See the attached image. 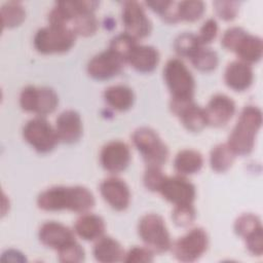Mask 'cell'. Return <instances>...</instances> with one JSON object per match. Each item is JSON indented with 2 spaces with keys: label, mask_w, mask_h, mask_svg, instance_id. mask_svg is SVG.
Instances as JSON below:
<instances>
[{
  "label": "cell",
  "mask_w": 263,
  "mask_h": 263,
  "mask_svg": "<svg viewBox=\"0 0 263 263\" xmlns=\"http://www.w3.org/2000/svg\"><path fill=\"white\" fill-rule=\"evenodd\" d=\"M203 166L202 154L194 149L180 150L174 158V168L177 175L191 176L198 173Z\"/></svg>",
  "instance_id": "d4e9b609"
},
{
  "label": "cell",
  "mask_w": 263,
  "mask_h": 263,
  "mask_svg": "<svg viewBox=\"0 0 263 263\" xmlns=\"http://www.w3.org/2000/svg\"><path fill=\"white\" fill-rule=\"evenodd\" d=\"M218 31H219V27H218L217 21L213 17L208 18L200 27L198 34H196L199 43L203 46H208L216 39L218 35Z\"/></svg>",
  "instance_id": "ab89813d"
},
{
  "label": "cell",
  "mask_w": 263,
  "mask_h": 263,
  "mask_svg": "<svg viewBox=\"0 0 263 263\" xmlns=\"http://www.w3.org/2000/svg\"><path fill=\"white\" fill-rule=\"evenodd\" d=\"M137 44L138 42L135 38H133L125 32H122L117 34L111 39L109 48L113 50L115 53H117L120 58H122L126 63V59L128 54L132 52V50Z\"/></svg>",
  "instance_id": "836d02e7"
},
{
  "label": "cell",
  "mask_w": 263,
  "mask_h": 263,
  "mask_svg": "<svg viewBox=\"0 0 263 263\" xmlns=\"http://www.w3.org/2000/svg\"><path fill=\"white\" fill-rule=\"evenodd\" d=\"M138 234L145 247L154 254H162L171 250L172 238L163 218L155 213L144 215L138 223Z\"/></svg>",
  "instance_id": "8992f818"
},
{
  "label": "cell",
  "mask_w": 263,
  "mask_h": 263,
  "mask_svg": "<svg viewBox=\"0 0 263 263\" xmlns=\"http://www.w3.org/2000/svg\"><path fill=\"white\" fill-rule=\"evenodd\" d=\"M236 155L227 143H220L215 145L210 152V166L214 172L223 174L232 167Z\"/></svg>",
  "instance_id": "484cf974"
},
{
  "label": "cell",
  "mask_w": 263,
  "mask_h": 263,
  "mask_svg": "<svg viewBox=\"0 0 263 263\" xmlns=\"http://www.w3.org/2000/svg\"><path fill=\"white\" fill-rule=\"evenodd\" d=\"M2 260H14V261H24L26 260V258L24 257V254L21 253L20 251L17 250H14V249H9L7 251H5L3 254H2V257H1Z\"/></svg>",
  "instance_id": "b9f144b4"
},
{
  "label": "cell",
  "mask_w": 263,
  "mask_h": 263,
  "mask_svg": "<svg viewBox=\"0 0 263 263\" xmlns=\"http://www.w3.org/2000/svg\"><path fill=\"white\" fill-rule=\"evenodd\" d=\"M209 235L201 227H195L172 243L173 256L180 262H194L206 252Z\"/></svg>",
  "instance_id": "30bf717a"
},
{
  "label": "cell",
  "mask_w": 263,
  "mask_h": 263,
  "mask_svg": "<svg viewBox=\"0 0 263 263\" xmlns=\"http://www.w3.org/2000/svg\"><path fill=\"white\" fill-rule=\"evenodd\" d=\"M165 175L162 173L161 167L158 166H146L143 176V183L147 190L151 192H157Z\"/></svg>",
  "instance_id": "74e56055"
},
{
  "label": "cell",
  "mask_w": 263,
  "mask_h": 263,
  "mask_svg": "<svg viewBox=\"0 0 263 263\" xmlns=\"http://www.w3.org/2000/svg\"><path fill=\"white\" fill-rule=\"evenodd\" d=\"M261 219L253 213H245L238 216L234 222L233 229L236 235L242 239L252 234L253 232L262 229Z\"/></svg>",
  "instance_id": "1f68e13d"
},
{
  "label": "cell",
  "mask_w": 263,
  "mask_h": 263,
  "mask_svg": "<svg viewBox=\"0 0 263 263\" xmlns=\"http://www.w3.org/2000/svg\"><path fill=\"white\" fill-rule=\"evenodd\" d=\"M179 22L194 23L201 18L205 11V4L199 0H185L177 5Z\"/></svg>",
  "instance_id": "f546056e"
},
{
  "label": "cell",
  "mask_w": 263,
  "mask_h": 263,
  "mask_svg": "<svg viewBox=\"0 0 263 263\" xmlns=\"http://www.w3.org/2000/svg\"><path fill=\"white\" fill-rule=\"evenodd\" d=\"M99 189L103 199L114 211L123 212L129 206L130 190L122 179L117 177L106 178L101 182Z\"/></svg>",
  "instance_id": "2e32d148"
},
{
  "label": "cell",
  "mask_w": 263,
  "mask_h": 263,
  "mask_svg": "<svg viewBox=\"0 0 263 263\" xmlns=\"http://www.w3.org/2000/svg\"><path fill=\"white\" fill-rule=\"evenodd\" d=\"M66 28L70 29L76 36L89 37L96 34L99 28V22L95 13H78L68 20Z\"/></svg>",
  "instance_id": "4316f807"
},
{
  "label": "cell",
  "mask_w": 263,
  "mask_h": 263,
  "mask_svg": "<svg viewBox=\"0 0 263 263\" xmlns=\"http://www.w3.org/2000/svg\"><path fill=\"white\" fill-rule=\"evenodd\" d=\"M163 79L170 90L173 101H194L195 79L179 58L170 59L163 68Z\"/></svg>",
  "instance_id": "277c9868"
},
{
  "label": "cell",
  "mask_w": 263,
  "mask_h": 263,
  "mask_svg": "<svg viewBox=\"0 0 263 263\" xmlns=\"http://www.w3.org/2000/svg\"><path fill=\"white\" fill-rule=\"evenodd\" d=\"M0 14L3 29H13L21 26L27 16L25 6L18 1L4 3L1 6Z\"/></svg>",
  "instance_id": "83f0119b"
},
{
  "label": "cell",
  "mask_w": 263,
  "mask_h": 263,
  "mask_svg": "<svg viewBox=\"0 0 263 263\" xmlns=\"http://www.w3.org/2000/svg\"><path fill=\"white\" fill-rule=\"evenodd\" d=\"M60 142L64 144H75L83 135V123L80 114L68 109L59 114L54 125Z\"/></svg>",
  "instance_id": "d6986e66"
},
{
  "label": "cell",
  "mask_w": 263,
  "mask_h": 263,
  "mask_svg": "<svg viewBox=\"0 0 263 263\" xmlns=\"http://www.w3.org/2000/svg\"><path fill=\"white\" fill-rule=\"evenodd\" d=\"M196 219V211L193 204L174 205L172 220L178 227H188Z\"/></svg>",
  "instance_id": "e575fe53"
},
{
  "label": "cell",
  "mask_w": 263,
  "mask_h": 263,
  "mask_svg": "<svg viewBox=\"0 0 263 263\" xmlns=\"http://www.w3.org/2000/svg\"><path fill=\"white\" fill-rule=\"evenodd\" d=\"M76 38L77 36L70 29L48 24L36 32L33 44L41 54L65 53L74 46Z\"/></svg>",
  "instance_id": "52a82bcc"
},
{
  "label": "cell",
  "mask_w": 263,
  "mask_h": 263,
  "mask_svg": "<svg viewBox=\"0 0 263 263\" xmlns=\"http://www.w3.org/2000/svg\"><path fill=\"white\" fill-rule=\"evenodd\" d=\"M93 257L102 263H115L123 261L124 249L121 243L108 235H103L96 240L92 249Z\"/></svg>",
  "instance_id": "603a6c76"
},
{
  "label": "cell",
  "mask_w": 263,
  "mask_h": 263,
  "mask_svg": "<svg viewBox=\"0 0 263 263\" xmlns=\"http://www.w3.org/2000/svg\"><path fill=\"white\" fill-rule=\"evenodd\" d=\"M261 125V109L254 105L245 106L227 140V145L236 156H246L252 153Z\"/></svg>",
  "instance_id": "7a4b0ae2"
},
{
  "label": "cell",
  "mask_w": 263,
  "mask_h": 263,
  "mask_svg": "<svg viewBox=\"0 0 263 263\" xmlns=\"http://www.w3.org/2000/svg\"><path fill=\"white\" fill-rule=\"evenodd\" d=\"M200 46L196 34L190 32H184L174 40V49L180 58L190 59Z\"/></svg>",
  "instance_id": "4dcf8cb0"
},
{
  "label": "cell",
  "mask_w": 263,
  "mask_h": 263,
  "mask_svg": "<svg viewBox=\"0 0 263 263\" xmlns=\"http://www.w3.org/2000/svg\"><path fill=\"white\" fill-rule=\"evenodd\" d=\"M153 261H154V253L147 247L135 246L130 248L124 254V257H123V262H126V263H133V262L150 263Z\"/></svg>",
  "instance_id": "f35d334b"
},
{
  "label": "cell",
  "mask_w": 263,
  "mask_h": 263,
  "mask_svg": "<svg viewBox=\"0 0 263 263\" xmlns=\"http://www.w3.org/2000/svg\"><path fill=\"white\" fill-rule=\"evenodd\" d=\"M36 203L45 212L71 211L83 214L95 206L96 199L92 192L84 186H53L42 191L37 196Z\"/></svg>",
  "instance_id": "6da1fadb"
},
{
  "label": "cell",
  "mask_w": 263,
  "mask_h": 263,
  "mask_svg": "<svg viewBox=\"0 0 263 263\" xmlns=\"http://www.w3.org/2000/svg\"><path fill=\"white\" fill-rule=\"evenodd\" d=\"M160 61V54L156 47L152 45L137 44L126 59L133 69L139 73L147 74L153 72Z\"/></svg>",
  "instance_id": "44dd1931"
},
{
  "label": "cell",
  "mask_w": 263,
  "mask_h": 263,
  "mask_svg": "<svg viewBox=\"0 0 263 263\" xmlns=\"http://www.w3.org/2000/svg\"><path fill=\"white\" fill-rule=\"evenodd\" d=\"M57 255L58 260L63 263H79L85 259L84 249L77 240L58 251Z\"/></svg>",
  "instance_id": "d590c367"
},
{
  "label": "cell",
  "mask_w": 263,
  "mask_h": 263,
  "mask_svg": "<svg viewBox=\"0 0 263 263\" xmlns=\"http://www.w3.org/2000/svg\"><path fill=\"white\" fill-rule=\"evenodd\" d=\"M235 111L236 105L230 97L224 93L214 95L204 108L208 125L213 127L225 126L232 119Z\"/></svg>",
  "instance_id": "ac0fdd59"
},
{
  "label": "cell",
  "mask_w": 263,
  "mask_h": 263,
  "mask_svg": "<svg viewBox=\"0 0 263 263\" xmlns=\"http://www.w3.org/2000/svg\"><path fill=\"white\" fill-rule=\"evenodd\" d=\"M189 60L196 70L203 73L214 71L219 64V57L217 51L209 46L203 45H201Z\"/></svg>",
  "instance_id": "f1b7e54d"
},
{
  "label": "cell",
  "mask_w": 263,
  "mask_h": 263,
  "mask_svg": "<svg viewBox=\"0 0 263 263\" xmlns=\"http://www.w3.org/2000/svg\"><path fill=\"white\" fill-rule=\"evenodd\" d=\"M225 84L234 91H245L254 82V71L252 65L239 60L230 62L224 71Z\"/></svg>",
  "instance_id": "ffe728a7"
},
{
  "label": "cell",
  "mask_w": 263,
  "mask_h": 263,
  "mask_svg": "<svg viewBox=\"0 0 263 263\" xmlns=\"http://www.w3.org/2000/svg\"><path fill=\"white\" fill-rule=\"evenodd\" d=\"M247 250L253 256L260 257L263 254V228L243 238Z\"/></svg>",
  "instance_id": "60d3db41"
},
{
  "label": "cell",
  "mask_w": 263,
  "mask_h": 263,
  "mask_svg": "<svg viewBox=\"0 0 263 263\" xmlns=\"http://www.w3.org/2000/svg\"><path fill=\"white\" fill-rule=\"evenodd\" d=\"M132 160L129 146L120 140H113L105 144L100 152V163L102 167L112 174L117 175L125 171Z\"/></svg>",
  "instance_id": "5bb4252c"
},
{
  "label": "cell",
  "mask_w": 263,
  "mask_h": 263,
  "mask_svg": "<svg viewBox=\"0 0 263 263\" xmlns=\"http://www.w3.org/2000/svg\"><path fill=\"white\" fill-rule=\"evenodd\" d=\"M38 238L43 246L58 252L74 242L76 240V234L74 230L63 223L47 221L40 226Z\"/></svg>",
  "instance_id": "e0dca14e"
},
{
  "label": "cell",
  "mask_w": 263,
  "mask_h": 263,
  "mask_svg": "<svg viewBox=\"0 0 263 263\" xmlns=\"http://www.w3.org/2000/svg\"><path fill=\"white\" fill-rule=\"evenodd\" d=\"M121 21L124 32L137 41L148 37L152 31V23L145 8L137 1H124L121 9Z\"/></svg>",
  "instance_id": "8fae6325"
},
{
  "label": "cell",
  "mask_w": 263,
  "mask_h": 263,
  "mask_svg": "<svg viewBox=\"0 0 263 263\" xmlns=\"http://www.w3.org/2000/svg\"><path fill=\"white\" fill-rule=\"evenodd\" d=\"M73 230L81 239L86 241H96L104 235L106 224L101 216L87 212L81 214V216L75 221Z\"/></svg>",
  "instance_id": "7402d4cb"
},
{
  "label": "cell",
  "mask_w": 263,
  "mask_h": 263,
  "mask_svg": "<svg viewBox=\"0 0 263 263\" xmlns=\"http://www.w3.org/2000/svg\"><path fill=\"white\" fill-rule=\"evenodd\" d=\"M221 45L226 50L234 52L239 61L249 65L256 64L262 59V39L250 34L241 27L228 28L221 38Z\"/></svg>",
  "instance_id": "3957f363"
},
{
  "label": "cell",
  "mask_w": 263,
  "mask_h": 263,
  "mask_svg": "<svg viewBox=\"0 0 263 263\" xmlns=\"http://www.w3.org/2000/svg\"><path fill=\"white\" fill-rule=\"evenodd\" d=\"M24 140L38 153L51 152L60 143L55 128L45 117L35 116L28 120L22 130Z\"/></svg>",
  "instance_id": "9c48e42d"
},
{
  "label": "cell",
  "mask_w": 263,
  "mask_h": 263,
  "mask_svg": "<svg viewBox=\"0 0 263 263\" xmlns=\"http://www.w3.org/2000/svg\"><path fill=\"white\" fill-rule=\"evenodd\" d=\"M132 141L146 166L162 167L167 161L168 148L153 128L148 126L138 127L132 135Z\"/></svg>",
  "instance_id": "5b68a950"
},
{
  "label": "cell",
  "mask_w": 263,
  "mask_h": 263,
  "mask_svg": "<svg viewBox=\"0 0 263 263\" xmlns=\"http://www.w3.org/2000/svg\"><path fill=\"white\" fill-rule=\"evenodd\" d=\"M103 97L106 104L118 112H125L129 110L134 106L136 100L134 90L124 84L108 86L104 90Z\"/></svg>",
  "instance_id": "cb8c5ba5"
},
{
  "label": "cell",
  "mask_w": 263,
  "mask_h": 263,
  "mask_svg": "<svg viewBox=\"0 0 263 263\" xmlns=\"http://www.w3.org/2000/svg\"><path fill=\"white\" fill-rule=\"evenodd\" d=\"M166 201L174 205L193 204L196 198V188L186 177L165 176L158 191Z\"/></svg>",
  "instance_id": "7c38bea8"
},
{
  "label": "cell",
  "mask_w": 263,
  "mask_h": 263,
  "mask_svg": "<svg viewBox=\"0 0 263 263\" xmlns=\"http://www.w3.org/2000/svg\"><path fill=\"white\" fill-rule=\"evenodd\" d=\"M145 4L155 13H157L165 23L176 24L179 22L177 5L178 2L168 0L147 1Z\"/></svg>",
  "instance_id": "d6a6232c"
},
{
  "label": "cell",
  "mask_w": 263,
  "mask_h": 263,
  "mask_svg": "<svg viewBox=\"0 0 263 263\" xmlns=\"http://www.w3.org/2000/svg\"><path fill=\"white\" fill-rule=\"evenodd\" d=\"M171 111L180 119L183 126L191 133H199L208 126L204 108L198 106L194 101L170 102Z\"/></svg>",
  "instance_id": "9a60e30c"
},
{
  "label": "cell",
  "mask_w": 263,
  "mask_h": 263,
  "mask_svg": "<svg viewBox=\"0 0 263 263\" xmlns=\"http://www.w3.org/2000/svg\"><path fill=\"white\" fill-rule=\"evenodd\" d=\"M20 106L28 113L45 117L51 114L59 105V96L49 86L27 85L20 93Z\"/></svg>",
  "instance_id": "ba28073f"
},
{
  "label": "cell",
  "mask_w": 263,
  "mask_h": 263,
  "mask_svg": "<svg viewBox=\"0 0 263 263\" xmlns=\"http://www.w3.org/2000/svg\"><path fill=\"white\" fill-rule=\"evenodd\" d=\"M125 62L110 48L93 55L86 66L89 77L98 81L109 80L121 73Z\"/></svg>",
  "instance_id": "4fadbf2b"
},
{
  "label": "cell",
  "mask_w": 263,
  "mask_h": 263,
  "mask_svg": "<svg viewBox=\"0 0 263 263\" xmlns=\"http://www.w3.org/2000/svg\"><path fill=\"white\" fill-rule=\"evenodd\" d=\"M213 6L217 16L225 22L233 21L239 11V3L237 1H215Z\"/></svg>",
  "instance_id": "8d00e7d4"
}]
</instances>
